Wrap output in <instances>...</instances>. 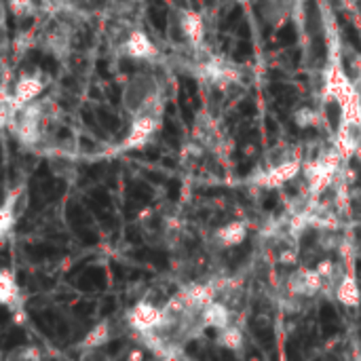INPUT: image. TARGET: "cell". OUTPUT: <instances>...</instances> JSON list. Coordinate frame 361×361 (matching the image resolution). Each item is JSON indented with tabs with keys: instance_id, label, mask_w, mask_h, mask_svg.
I'll list each match as a JSON object with an SVG mask.
<instances>
[{
	"instance_id": "cell-1",
	"label": "cell",
	"mask_w": 361,
	"mask_h": 361,
	"mask_svg": "<svg viewBox=\"0 0 361 361\" xmlns=\"http://www.w3.org/2000/svg\"><path fill=\"white\" fill-rule=\"evenodd\" d=\"M163 100H165V91H163L161 81L146 70L136 72L131 76L125 83L123 95H121L123 108L131 118L148 114V112L163 114Z\"/></svg>"
},
{
	"instance_id": "cell-2",
	"label": "cell",
	"mask_w": 361,
	"mask_h": 361,
	"mask_svg": "<svg viewBox=\"0 0 361 361\" xmlns=\"http://www.w3.org/2000/svg\"><path fill=\"white\" fill-rule=\"evenodd\" d=\"M323 95L327 100L336 102L340 108L347 106L357 95L355 81L347 76V72L342 70V65L338 61H330L323 72Z\"/></svg>"
},
{
	"instance_id": "cell-3",
	"label": "cell",
	"mask_w": 361,
	"mask_h": 361,
	"mask_svg": "<svg viewBox=\"0 0 361 361\" xmlns=\"http://www.w3.org/2000/svg\"><path fill=\"white\" fill-rule=\"evenodd\" d=\"M127 323H129L131 330H136L138 334L154 332L165 323V311H163V305H156L148 298H142L140 302H136L129 309Z\"/></svg>"
},
{
	"instance_id": "cell-4",
	"label": "cell",
	"mask_w": 361,
	"mask_h": 361,
	"mask_svg": "<svg viewBox=\"0 0 361 361\" xmlns=\"http://www.w3.org/2000/svg\"><path fill=\"white\" fill-rule=\"evenodd\" d=\"M325 291V283L317 269H298L287 277V296L291 300H311Z\"/></svg>"
},
{
	"instance_id": "cell-5",
	"label": "cell",
	"mask_w": 361,
	"mask_h": 361,
	"mask_svg": "<svg viewBox=\"0 0 361 361\" xmlns=\"http://www.w3.org/2000/svg\"><path fill=\"white\" fill-rule=\"evenodd\" d=\"M161 116L163 114H156V112H148V114H140L136 118H131V127L125 136V142L123 146L129 148V150H136V148H144L152 136L158 131L161 127Z\"/></svg>"
},
{
	"instance_id": "cell-6",
	"label": "cell",
	"mask_w": 361,
	"mask_h": 361,
	"mask_svg": "<svg viewBox=\"0 0 361 361\" xmlns=\"http://www.w3.org/2000/svg\"><path fill=\"white\" fill-rule=\"evenodd\" d=\"M25 207H28V190L23 186L13 188L7 194L3 212H0V235H3V239L9 237V233L13 231V226L17 224V220L23 216Z\"/></svg>"
},
{
	"instance_id": "cell-7",
	"label": "cell",
	"mask_w": 361,
	"mask_h": 361,
	"mask_svg": "<svg viewBox=\"0 0 361 361\" xmlns=\"http://www.w3.org/2000/svg\"><path fill=\"white\" fill-rule=\"evenodd\" d=\"M176 19H178V30H180L184 43L190 45L192 49H203V45H205V17L196 11L182 9Z\"/></svg>"
},
{
	"instance_id": "cell-8",
	"label": "cell",
	"mask_w": 361,
	"mask_h": 361,
	"mask_svg": "<svg viewBox=\"0 0 361 361\" xmlns=\"http://www.w3.org/2000/svg\"><path fill=\"white\" fill-rule=\"evenodd\" d=\"M300 172H302L300 158L283 163V165H277V167H267V169L262 167V172L258 176H254V184L260 188H279V186L291 182Z\"/></svg>"
},
{
	"instance_id": "cell-9",
	"label": "cell",
	"mask_w": 361,
	"mask_h": 361,
	"mask_svg": "<svg viewBox=\"0 0 361 361\" xmlns=\"http://www.w3.org/2000/svg\"><path fill=\"white\" fill-rule=\"evenodd\" d=\"M123 49V53L127 57H134V59H154L156 57V45L150 41V37L146 32L138 30V28H131L125 39L118 45Z\"/></svg>"
},
{
	"instance_id": "cell-10",
	"label": "cell",
	"mask_w": 361,
	"mask_h": 361,
	"mask_svg": "<svg viewBox=\"0 0 361 361\" xmlns=\"http://www.w3.org/2000/svg\"><path fill=\"white\" fill-rule=\"evenodd\" d=\"M192 140L199 142L203 148H218L222 144V136H220V127L216 118L209 116L207 112L196 114L192 125Z\"/></svg>"
},
{
	"instance_id": "cell-11",
	"label": "cell",
	"mask_w": 361,
	"mask_h": 361,
	"mask_svg": "<svg viewBox=\"0 0 361 361\" xmlns=\"http://www.w3.org/2000/svg\"><path fill=\"white\" fill-rule=\"evenodd\" d=\"M47 87V81L43 79L41 72H34V74H21L17 81H15V87H13V95L19 104H30V102H37L39 97L43 95Z\"/></svg>"
},
{
	"instance_id": "cell-12",
	"label": "cell",
	"mask_w": 361,
	"mask_h": 361,
	"mask_svg": "<svg viewBox=\"0 0 361 361\" xmlns=\"http://www.w3.org/2000/svg\"><path fill=\"white\" fill-rule=\"evenodd\" d=\"M43 45L45 49L57 57L59 61H63L70 53V47H72V34H70V25L68 23H59L57 28H53L51 32H47L45 39H43Z\"/></svg>"
},
{
	"instance_id": "cell-13",
	"label": "cell",
	"mask_w": 361,
	"mask_h": 361,
	"mask_svg": "<svg viewBox=\"0 0 361 361\" xmlns=\"http://www.w3.org/2000/svg\"><path fill=\"white\" fill-rule=\"evenodd\" d=\"M247 239V224L241 220H233V222H226L224 226H220L218 231L214 233V243L220 249H231L241 245Z\"/></svg>"
},
{
	"instance_id": "cell-14",
	"label": "cell",
	"mask_w": 361,
	"mask_h": 361,
	"mask_svg": "<svg viewBox=\"0 0 361 361\" xmlns=\"http://www.w3.org/2000/svg\"><path fill=\"white\" fill-rule=\"evenodd\" d=\"M201 319H203V325H205V327L220 332V330H224V327L233 325V311L228 309V305H226L224 300L218 298V300L209 302V305L203 309Z\"/></svg>"
},
{
	"instance_id": "cell-15",
	"label": "cell",
	"mask_w": 361,
	"mask_h": 361,
	"mask_svg": "<svg viewBox=\"0 0 361 361\" xmlns=\"http://www.w3.org/2000/svg\"><path fill=\"white\" fill-rule=\"evenodd\" d=\"M336 148L342 152L344 158L359 154V150H361V123H342L340 125Z\"/></svg>"
},
{
	"instance_id": "cell-16",
	"label": "cell",
	"mask_w": 361,
	"mask_h": 361,
	"mask_svg": "<svg viewBox=\"0 0 361 361\" xmlns=\"http://www.w3.org/2000/svg\"><path fill=\"white\" fill-rule=\"evenodd\" d=\"M0 300H3V305L11 309L15 315L21 313V289H19L15 275L9 269L0 273Z\"/></svg>"
},
{
	"instance_id": "cell-17",
	"label": "cell",
	"mask_w": 361,
	"mask_h": 361,
	"mask_svg": "<svg viewBox=\"0 0 361 361\" xmlns=\"http://www.w3.org/2000/svg\"><path fill=\"white\" fill-rule=\"evenodd\" d=\"M289 15H291V7L285 0H265V3L260 5V17L271 30L281 28Z\"/></svg>"
},
{
	"instance_id": "cell-18",
	"label": "cell",
	"mask_w": 361,
	"mask_h": 361,
	"mask_svg": "<svg viewBox=\"0 0 361 361\" xmlns=\"http://www.w3.org/2000/svg\"><path fill=\"white\" fill-rule=\"evenodd\" d=\"M334 296H336V300H338L340 305H344V307H359V302H361V291H359V285H357L353 273H349V271L342 273L340 281H338L336 287H334Z\"/></svg>"
},
{
	"instance_id": "cell-19",
	"label": "cell",
	"mask_w": 361,
	"mask_h": 361,
	"mask_svg": "<svg viewBox=\"0 0 361 361\" xmlns=\"http://www.w3.org/2000/svg\"><path fill=\"white\" fill-rule=\"evenodd\" d=\"M110 340H112V325H110V321H100L87 332V336L81 340L79 347L83 351H95V349L106 347Z\"/></svg>"
},
{
	"instance_id": "cell-20",
	"label": "cell",
	"mask_w": 361,
	"mask_h": 361,
	"mask_svg": "<svg viewBox=\"0 0 361 361\" xmlns=\"http://www.w3.org/2000/svg\"><path fill=\"white\" fill-rule=\"evenodd\" d=\"M218 344L228 349V351H241L243 349V332L239 330V327L233 323V325H228L224 327V330L218 332Z\"/></svg>"
},
{
	"instance_id": "cell-21",
	"label": "cell",
	"mask_w": 361,
	"mask_h": 361,
	"mask_svg": "<svg viewBox=\"0 0 361 361\" xmlns=\"http://www.w3.org/2000/svg\"><path fill=\"white\" fill-rule=\"evenodd\" d=\"M5 361H45L43 351L34 344H21L5 355Z\"/></svg>"
},
{
	"instance_id": "cell-22",
	"label": "cell",
	"mask_w": 361,
	"mask_h": 361,
	"mask_svg": "<svg viewBox=\"0 0 361 361\" xmlns=\"http://www.w3.org/2000/svg\"><path fill=\"white\" fill-rule=\"evenodd\" d=\"M291 118H293V123H296V127H300V129H313V127H319L321 112L311 108V106H302L291 114Z\"/></svg>"
},
{
	"instance_id": "cell-23",
	"label": "cell",
	"mask_w": 361,
	"mask_h": 361,
	"mask_svg": "<svg viewBox=\"0 0 361 361\" xmlns=\"http://www.w3.org/2000/svg\"><path fill=\"white\" fill-rule=\"evenodd\" d=\"M7 9L13 17H30L34 15V0H7Z\"/></svg>"
},
{
	"instance_id": "cell-24",
	"label": "cell",
	"mask_w": 361,
	"mask_h": 361,
	"mask_svg": "<svg viewBox=\"0 0 361 361\" xmlns=\"http://www.w3.org/2000/svg\"><path fill=\"white\" fill-rule=\"evenodd\" d=\"M32 47H34V37H32V32H21V34H17V39L13 41V51L17 57L25 55Z\"/></svg>"
},
{
	"instance_id": "cell-25",
	"label": "cell",
	"mask_w": 361,
	"mask_h": 361,
	"mask_svg": "<svg viewBox=\"0 0 361 361\" xmlns=\"http://www.w3.org/2000/svg\"><path fill=\"white\" fill-rule=\"evenodd\" d=\"M127 361H144V351L142 349H134V351L129 353Z\"/></svg>"
}]
</instances>
